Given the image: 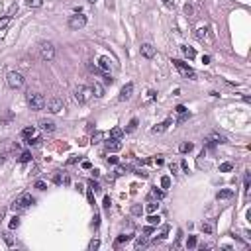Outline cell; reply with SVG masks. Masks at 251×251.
Returning a JSON list of instances; mask_svg holds the SVG:
<instances>
[{
  "instance_id": "obj_28",
  "label": "cell",
  "mask_w": 251,
  "mask_h": 251,
  "mask_svg": "<svg viewBox=\"0 0 251 251\" xmlns=\"http://www.w3.org/2000/svg\"><path fill=\"white\" fill-rule=\"evenodd\" d=\"M137 124H140V122H137V118H132V120H130V124H128V128H126V133L136 132V130H137Z\"/></svg>"
},
{
  "instance_id": "obj_1",
  "label": "cell",
  "mask_w": 251,
  "mask_h": 251,
  "mask_svg": "<svg viewBox=\"0 0 251 251\" xmlns=\"http://www.w3.org/2000/svg\"><path fill=\"white\" fill-rule=\"evenodd\" d=\"M34 202H35V200H34V196L28 194V192H24V194H20L18 198L12 202V206H10V208H12L14 212H16V210H26V208H30L31 204H34Z\"/></svg>"
},
{
  "instance_id": "obj_29",
  "label": "cell",
  "mask_w": 251,
  "mask_h": 251,
  "mask_svg": "<svg viewBox=\"0 0 251 251\" xmlns=\"http://www.w3.org/2000/svg\"><path fill=\"white\" fill-rule=\"evenodd\" d=\"M2 237H4V241L8 243V247H14V245H16V241H14V237H12V233H10V232H4Z\"/></svg>"
},
{
  "instance_id": "obj_40",
  "label": "cell",
  "mask_w": 251,
  "mask_h": 251,
  "mask_svg": "<svg viewBox=\"0 0 251 251\" xmlns=\"http://www.w3.org/2000/svg\"><path fill=\"white\" fill-rule=\"evenodd\" d=\"M141 212H143V208H141L140 204H133V206H132V214H133V216H140Z\"/></svg>"
},
{
  "instance_id": "obj_16",
  "label": "cell",
  "mask_w": 251,
  "mask_h": 251,
  "mask_svg": "<svg viewBox=\"0 0 251 251\" xmlns=\"http://www.w3.org/2000/svg\"><path fill=\"white\" fill-rule=\"evenodd\" d=\"M110 67H112V61L108 59V57H100V59H98V69H100V71L108 73Z\"/></svg>"
},
{
  "instance_id": "obj_51",
  "label": "cell",
  "mask_w": 251,
  "mask_h": 251,
  "mask_svg": "<svg viewBox=\"0 0 251 251\" xmlns=\"http://www.w3.org/2000/svg\"><path fill=\"white\" fill-rule=\"evenodd\" d=\"M133 173H136L137 177H141V179H147V173H143L141 169H136V171H133Z\"/></svg>"
},
{
  "instance_id": "obj_35",
  "label": "cell",
  "mask_w": 251,
  "mask_h": 251,
  "mask_svg": "<svg viewBox=\"0 0 251 251\" xmlns=\"http://www.w3.org/2000/svg\"><path fill=\"white\" fill-rule=\"evenodd\" d=\"M41 141H43V140H41L39 136H34V137H28V141H26V143H28V145H39Z\"/></svg>"
},
{
  "instance_id": "obj_54",
  "label": "cell",
  "mask_w": 251,
  "mask_h": 251,
  "mask_svg": "<svg viewBox=\"0 0 251 251\" xmlns=\"http://www.w3.org/2000/svg\"><path fill=\"white\" fill-rule=\"evenodd\" d=\"M179 171V165L177 163H171V173H177Z\"/></svg>"
},
{
  "instance_id": "obj_13",
  "label": "cell",
  "mask_w": 251,
  "mask_h": 251,
  "mask_svg": "<svg viewBox=\"0 0 251 251\" xmlns=\"http://www.w3.org/2000/svg\"><path fill=\"white\" fill-rule=\"evenodd\" d=\"M53 183L55 184H69V177L63 175L61 171H55V173H53Z\"/></svg>"
},
{
  "instance_id": "obj_11",
  "label": "cell",
  "mask_w": 251,
  "mask_h": 251,
  "mask_svg": "<svg viewBox=\"0 0 251 251\" xmlns=\"http://www.w3.org/2000/svg\"><path fill=\"white\" fill-rule=\"evenodd\" d=\"M132 92H133V83H128L126 87H124V88L120 90V96H118V98L122 100V102H124V100H130Z\"/></svg>"
},
{
  "instance_id": "obj_33",
  "label": "cell",
  "mask_w": 251,
  "mask_h": 251,
  "mask_svg": "<svg viewBox=\"0 0 251 251\" xmlns=\"http://www.w3.org/2000/svg\"><path fill=\"white\" fill-rule=\"evenodd\" d=\"M206 35H208V30H206V28H200V30H196V39L204 41V39H206Z\"/></svg>"
},
{
  "instance_id": "obj_14",
  "label": "cell",
  "mask_w": 251,
  "mask_h": 251,
  "mask_svg": "<svg viewBox=\"0 0 251 251\" xmlns=\"http://www.w3.org/2000/svg\"><path fill=\"white\" fill-rule=\"evenodd\" d=\"M214 228H216V224H214V220H204L202 222V226H200V229L206 233V236H210V233H214Z\"/></svg>"
},
{
  "instance_id": "obj_22",
  "label": "cell",
  "mask_w": 251,
  "mask_h": 251,
  "mask_svg": "<svg viewBox=\"0 0 251 251\" xmlns=\"http://www.w3.org/2000/svg\"><path fill=\"white\" fill-rule=\"evenodd\" d=\"M192 149H194V145H192L190 141H184V143H180V145H179V151L180 153H190Z\"/></svg>"
},
{
  "instance_id": "obj_52",
  "label": "cell",
  "mask_w": 251,
  "mask_h": 251,
  "mask_svg": "<svg viewBox=\"0 0 251 251\" xmlns=\"http://www.w3.org/2000/svg\"><path fill=\"white\" fill-rule=\"evenodd\" d=\"M175 110H177V114H183V112H186V108H184L183 104H179V106H177V108H175Z\"/></svg>"
},
{
  "instance_id": "obj_5",
  "label": "cell",
  "mask_w": 251,
  "mask_h": 251,
  "mask_svg": "<svg viewBox=\"0 0 251 251\" xmlns=\"http://www.w3.org/2000/svg\"><path fill=\"white\" fill-rule=\"evenodd\" d=\"M92 88L90 87H77L75 88V98H77V102H81V104H87L90 98H92Z\"/></svg>"
},
{
  "instance_id": "obj_60",
  "label": "cell",
  "mask_w": 251,
  "mask_h": 251,
  "mask_svg": "<svg viewBox=\"0 0 251 251\" xmlns=\"http://www.w3.org/2000/svg\"><path fill=\"white\" fill-rule=\"evenodd\" d=\"M202 63L208 65V63H210V55H204V57H202Z\"/></svg>"
},
{
  "instance_id": "obj_18",
  "label": "cell",
  "mask_w": 251,
  "mask_h": 251,
  "mask_svg": "<svg viewBox=\"0 0 251 251\" xmlns=\"http://www.w3.org/2000/svg\"><path fill=\"white\" fill-rule=\"evenodd\" d=\"M130 239H132V236H130V233H122V236H118V237H116V241H114V247L118 249L120 245L128 243V241H130Z\"/></svg>"
},
{
  "instance_id": "obj_8",
  "label": "cell",
  "mask_w": 251,
  "mask_h": 251,
  "mask_svg": "<svg viewBox=\"0 0 251 251\" xmlns=\"http://www.w3.org/2000/svg\"><path fill=\"white\" fill-rule=\"evenodd\" d=\"M45 106H47V110H49L51 114H59L61 110H65V104H63L61 98H51Z\"/></svg>"
},
{
  "instance_id": "obj_32",
  "label": "cell",
  "mask_w": 251,
  "mask_h": 251,
  "mask_svg": "<svg viewBox=\"0 0 251 251\" xmlns=\"http://www.w3.org/2000/svg\"><path fill=\"white\" fill-rule=\"evenodd\" d=\"M26 4L30 8H41L43 6V0H26Z\"/></svg>"
},
{
  "instance_id": "obj_34",
  "label": "cell",
  "mask_w": 251,
  "mask_h": 251,
  "mask_svg": "<svg viewBox=\"0 0 251 251\" xmlns=\"http://www.w3.org/2000/svg\"><path fill=\"white\" fill-rule=\"evenodd\" d=\"M147 222L151 224V226H159V224H161V218H159V216H155V214H149Z\"/></svg>"
},
{
  "instance_id": "obj_23",
  "label": "cell",
  "mask_w": 251,
  "mask_h": 251,
  "mask_svg": "<svg viewBox=\"0 0 251 251\" xmlns=\"http://www.w3.org/2000/svg\"><path fill=\"white\" fill-rule=\"evenodd\" d=\"M110 137H114V140H122V137H124V130H122V128H112Z\"/></svg>"
},
{
  "instance_id": "obj_17",
  "label": "cell",
  "mask_w": 251,
  "mask_h": 251,
  "mask_svg": "<svg viewBox=\"0 0 251 251\" xmlns=\"http://www.w3.org/2000/svg\"><path fill=\"white\" fill-rule=\"evenodd\" d=\"M208 140H212L214 143H228V140H226V136H222L220 132H212L210 136H208Z\"/></svg>"
},
{
  "instance_id": "obj_6",
  "label": "cell",
  "mask_w": 251,
  "mask_h": 251,
  "mask_svg": "<svg viewBox=\"0 0 251 251\" xmlns=\"http://www.w3.org/2000/svg\"><path fill=\"white\" fill-rule=\"evenodd\" d=\"M39 55L43 61H53L55 59V47H53L51 41H43L39 45Z\"/></svg>"
},
{
  "instance_id": "obj_42",
  "label": "cell",
  "mask_w": 251,
  "mask_h": 251,
  "mask_svg": "<svg viewBox=\"0 0 251 251\" xmlns=\"http://www.w3.org/2000/svg\"><path fill=\"white\" fill-rule=\"evenodd\" d=\"M161 186H163V188H169V186H171V177H167V175L161 177Z\"/></svg>"
},
{
  "instance_id": "obj_62",
  "label": "cell",
  "mask_w": 251,
  "mask_h": 251,
  "mask_svg": "<svg viewBox=\"0 0 251 251\" xmlns=\"http://www.w3.org/2000/svg\"><path fill=\"white\" fill-rule=\"evenodd\" d=\"M88 2H92V4H94V2H96V0H88Z\"/></svg>"
},
{
  "instance_id": "obj_48",
  "label": "cell",
  "mask_w": 251,
  "mask_h": 251,
  "mask_svg": "<svg viewBox=\"0 0 251 251\" xmlns=\"http://www.w3.org/2000/svg\"><path fill=\"white\" fill-rule=\"evenodd\" d=\"M34 186H35L37 190H45V186H47V184L43 183V180H35V184H34Z\"/></svg>"
},
{
  "instance_id": "obj_4",
  "label": "cell",
  "mask_w": 251,
  "mask_h": 251,
  "mask_svg": "<svg viewBox=\"0 0 251 251\" xmlns=\"http://www.w3.org/2000/svg\"><path fill=\"white\" fill-rule=\"evenodd\" d=\"M6 83L10 88H22L24 87V75L18 71H10L6 75Z\"/></svg>"
},
{
  "instance_id": "obj_19",
  "label": "cell",
  "mask_w": 251,
  "mask_h": 251,
  "mask_svg": "<svg viewBox=\"0 0 251 251\" xmlns=\"http://www.w3.org/2000/svg\"><path fill=\"white\" fill-rule=\"evenodd\" d=\"M218 200H228V198H232L233 196V190L232 188H224V190H218Z\"/></svg>"
},
{
  "instance_id": "obj_12",
  "label": "cell",
  "mask_w": 251,
  "mask_h": 251,
  "mask_svg": "<svg viewBox=\"0 0 251 251\" xmlns=\"http://www.w3.org/2000/svg\"><path fill=\"white\" fill-rule=\"evenodd\" d=\"M39 128H41V132H45V133L55 132V124H53L51 120H39Z\"/></svg>"
},
{
  "instance_id": "obj_26",
  "label": "cell",
  "mask_w": 251,
  "mask_h": 251,
  "mask_svg": "<svg viewBox=\"0 0 251 251\" xmlns=\"http://www.w3.org/2000/svg\"><path fill=\"white\" fill-rule=\"evenodd\" d=\"M10 24H12V16H4V18H0V31L6 30Z\"/></svg>"
},
{
  "instance_id": "obj_10",
  "label": "cell",
  "mask_w": 251,
  "mask_h": 251,
  "mask_svg": "<svg viewBox=\"0 0 251 251\" xmlns=\"http://www.w3.org/2000/svg\"><path fill=\"white\" fill-rule=\"evenodd\" d=\"M140 53H141V57H145V59H153V57H155V47L151 43H141Z\"/></svg>"
},
{
  "instance_id": "obj_9",
  "label": "cell",
  "mask_w": 251,
  "mask_h": 251,
  "mask_svg": "<svg viewBox=\"0 0 251 251\" xmlns=\"http://www.w3.org/2000/svg\"><path fill=\"white\" fill-rule=\"evenodd\" d=\"M104 147H106V151L116 153V151H120V149H122V141H120V140H114V137H110V140L104 141Z\"/></svg>"
},
{
  "instance_id": "obj_61",
  "label": "cell",
  "mask_w": 251,
  "mask_h": 251,
  "mask_svg": "<svg viewBox=\"0 0 251 251\" xmlns=\"http://www.w3.org/2000/svg\"><path fill=\"white\" fill-rule=\"evenodd\" d=\"M108 163H112V165H116V163H118V157H108Z\"/></svg>"
},
{
  "instance_id": "obj_15",
  "label": "cell",
  "mask_w": 251,
  "mask_h": 251,
  "mask_svg": "<svg viewBox=\"0 0 251 251\" xmlns=\"http://www.w3.org/2000/svg\"><path fill=\"white\" fill-rule=\"evenodd\" d=\"M171 124H173V120H171V118H167L165 122H161V124L153 126V128H151V132H153V133H161V132H165V130H167V128H169Z\"/></svg>"
},
{
  "instance_id": "obj_49",
  "label": "cell",
  "mask_w": 251,
  "mask_h": 251,
  "mask_svg": "<svg viewBox=\"0 0 251 251\" xmlns=\"http://www.w3.org/2000/svg\"><path fill=\"white\" fill-rule=\"evenodd\" d=\"M100 140H102V132H96L94 136H92V143H98Z\"/></svg>"
},
{
  "instance_id": "obj_38",
  "label": "cell",
  "mask_w": 251,
  "mask_h": 251,
  "mask_svg": "<svg viewBox=\"0 0 251 251\" xmlns=\"http://www.w3.org/2000/svg\"><path fill=\"white\" fill-rule=\"evenodd\" d=\"M249 183H251V175H249V171L245 173V179H243V188L245 192H249Z\"/></svg>"
},
{
  "instance_id": "obj_30",
  "label": "cell",
  "mask_w": 251,
  "mask_h": 251,
  "mask_svg": "<svg viewBox=\"0 0 251 251\" xmlns=\"http://www.w3.org/2000/svg\"><path fill=\"white\" fill-rule=\"evenodd\" d=\"M18 161L20 163H30L31 161V153L30 151H22V153H20V157H18Z\"/></svg>"
},
{
  "instance_id": "obj_27",
  "label": "cell",
  "mask_w": 251,
  "mask_h": 251,
  "mask_svg": "<svg viewBox=\"0 0 251 251\" xmlns=\"http://www.w3.org/2000/svg\"><path fill=\"white\" fill-rule=\"evenodd\" d=\"M34 136H35V128L34 126L24 128V130H22V137H26V140H28V137H34Z\"/></svg>"
},
{
  "instance_id": "obj_2",
  "label": "cell",
  "mask_w": 251,
  "mask_h": 251,
  "mask_svg": "<svg viewBox=\"0 0 251 251\" xmlns=\"http://www.w3.org/2000/svg\"><path fill=\"white\" fill-rule=\"evenodd\" d=\"M26 100H28V104H30L31 110H43L45 104H47V100L43 98V94H37V92H28Z\"/></svg>"
},
{
  "instance_id": "obj_50",
  "label": "cell",
  "mask_w": 251,
  "mask_h": 251,
  "mask_svg": "<svg viewBox=\"0 0 251 251\" xmlns=\"http://www.w3.org/2000/svg\"><path fill=\"white\" fill-rule=\"evenodd\" d=\"M87 198H88L90 204H94V190H88V192H87Z\"/></svg>"
},
{
  "instance_id": "obj_59",
  "label": "cell",
  "mask_w": 251,
  "mask_h": 251,
  "mask_svg": "<svg viewBox=\"0 0 251 251\" xmlns=\"http://www.w3.org/2000/svg\"><path fill=\"white\" fill-rule=\"evenodd\" d=\"M77 161H79V157H71V159H69V161H67V165H75Z\"/></svg>"
},
{
  "instance_id": "obj_21",
  "label": "cell",
  "mask_w": 251,
  "mask_h": 251,
  "mask_svg": "<svg viewBox=\"0 0 251 251\" xmlns=\"http://www.w3.org/2000/svg\"><path fill=\"white\" fill-rule=\"evenodd\" d=\"M180 51L184 53V57H186V59H194V57H196V51L192 49V47H186V45H183V47H180Z\"/></svg>"
},
{
  "instance_id": "obj_44",
  "label": "cell",
  "mask_w": 251,
  "mask_h": 251,
  "mask_svg": "<svg viewBox=\"0 0 251 251\" xmlns=\"http://www.w3.org/2000/svg\"><path fill=\"white\" fill-rule=\"evenodd\" d=\"M100 247V239H92V241L88 243V249L90 251H94V249H98Z\"/></svg>"
},
{
  "instance_id": "obj_45",
  "label": "cell",
  "mask_w": 251,
  "mask_h": 251,
  "mask_svg": "<svg viewBox=\"0 0 251 251\" xmlns=\"http://www.w3.org/2000/svg\"><path fill=\"white\" fill-rule=\"evenodd\" d=\"M102 206H104V210H110V206H112V200H110V196H108V194L104 196V200H102Z\"/></svg>"
},
{
  "instance_id": "obj_36",
  "label": "cell",
  "mask_w": 251,
  "mask_h": 251,
  "mask_svg": "<svg viewBox=\"0 0 251 251\" xmlns=\"http://www.w3.org/2000/svg\"><path fill=\"white\" fill-rule=\"evenodd\" d=\"M145 245H147V239H145V236H140V237L136 239V247H137V249L145 247Z\"/></svg>"
},
{
  "instance_id": "obj_25",
  "label": "cell",
  "mask_w": 251,
  "mask_h": 251,
  "mask_svg": "<svg viewBox=\"0 0 251 251\" xmlns=\"http://www.w3.org/2000/svg\"><path fill=\"white\" fill-rule=\"evenodd\" d=\"M157 208H159V204H157V202H155V200H153V198H151V200H149V202H147V206H145V210L149 212V214H155V212H157Z\"/></svg>"
},
{
  "instance_id": "obj_31",
  "label": "cell",
  "mask_w": 251,
  "mask_h": 251,
  "mask_svg": "<svg viewBox=\"0 0 251 251\" xmlns=\"http://www.w3.org/2000/svg\"><path fill=\"white\" fill-rule=\"evenodd\" d=\"M196 245H198V239H196V236H188V239H186V247H188V249H194Z\"/></svg>"
},
{
  "instance_id": "obj_47",
  "label": "cell",
  "mask_w": 251,
  "mask_h": 251,
  "mask_svg": "<svg viewBox=\"0 0 251 251\" xmlns=\"http://www.w3.org/2000/svg\"><path fill=\"white\" fill-rule=\"evenodd\" d=\"M155 96H157L155 90H147V98H145V102H151V100L155 98Z\"/></svg>"
},
{
  "instance_id": "obj_58",
  "label": "cell",
  "mask_w": 251,
  "mask_h": 251,
  "mask_svg": "<svg viewBox=\"0 0 251 251\" xmlns=\"http://www.w3.org/2000/svg\"><path fill=\"white\" fill-rule=\"evenodd\" d=\"M92 224H94V228H98V224H100V216H98V214L94 216V222H92Z\"/></svg>"
},
{
  "instance_id": "obj_57",
  "label": "cell",
  "mask_w": 251,
  "mask_h": 251,
  "mask_svg": "<svg viewBox=\"0 0 251 251\" xmlns=\"http://www.w3.org/2000/svg\"><path fill=\"white\" fill-rule=\"evenodd\" d=\"M151 161H153V163H155V165H157V167H159V165H163V159H161V157H157V159H151Z\"/></svg>"
},
{
  "instance_id": "obj_3",
  "label": "cell",
  "mask_w": 251,
  "mask_h": 251,
  "mask_svg": "<svg viewBox=\"0 0 251 251\" xmlns=\"http://www.w3.org/2000/svg\"><path fill=\"white\" fill-rule=\"evenodd\" d=\"M171 63H173V65L179 69V73L183 75L184 79H196V73H194V69H192V67L188 65V63H184V61H180V59H173Z\"/></svg>"
},
{
  "instance_id": "obj_55",
  "label": "cell",
  "mask_w": 251,
  "mask_h": 251,
  "mask_svg": "<svg viewBox=\"0 0 251 251\" xmlns=\"http://www.w3.org/2000/svg\"><path fill=\"white\" fill-rule=\"evenodd\" d=\"M161 2H163L167 8H173V0H161Z\"/></svg>"
},
{
  "instance_id": "obj_39",
  "label": "cell",
  "mask_w": 251,
  "mask_h": 251,
  "mask_svg": "<svg viewBox=\"0 0 251 251\" xmlns=\"http://www.w3.org/2000/svg\"><path fill=\"white\" fill-rule=\"evenodd\" d=\"M232 169H233L232 163H222L220 165V173H228V171H232Z\"/></svg>"
},
{
  "instance_id": "obj_7",
  "label": "cell",
  "mask_w": 251,
  "mask_h": 251,
  "mask_svg": "<svg viewBox=\"0 0 251 251\" xmlns=\"http://www.w3.org/2000/svg\"><path fill=\"white\" fill-rule=\"evenodd\" d=\"M84 26H87V16H83L81 12L69 18V28L71 30H81V28H84Z\"/></svg>"
},
{
  "instance_id": "obj_24",
  "label": "cell",
  "mask_w": 251,
  "mask_h": 251,
  "mask_svg": "<svg viewBox=\"0 0 251 251\" xmlns=\"http://www.w3.org/2000/svg\"><path fill=\"white\" fill-rule=\"evenodd\" d=\"M151 198H157V200H161V198H165V192H163V190H159L157 186H155V188L151 190V194H149V200H151Z\"/></svg>"
},
{
  "instance_id": "obj_56",
  "label": "cell",
  "mask_w": 251,
  "mask_h": 251,
  "mask_svg": "<svg viewBox=\"0 0 251 251\" xmlns=\"http://www.w3.org/2000/svg\"><path fill=\"white\" fill-rule=\"evenodd\" d=\"M184 14H192V6H190V4H186V6H184Z\"/></svg>"
},
{
  "instance_id": "obj_37",
  "label": "cell",
  "mask_w": 251,
  "mask_h": 251,
  "mask_svg": "<svg viewBox=\"0 0 251 251\" xmlns=\"http://www.w3.org/2000/svg\"><path fill=\"white\" fill-rule=\"evenodd\" d=\"M88 186H90V190H94V192H100V190H102V188H100V184L96 183L94 179H90V180H88Z\"/></svg>"
},
{
  "instance_id": "obj_46",
  "label": "cell",
  "mask_w": 251,
  "mask_h": 251,
  "mask_svg": "<svg viewBox=\"0 0 251 251\" xmlns=\"http://www.w3.org/2000/svg\"><path fill=\"white\" fill-rule=\"evenodd\" d=\"M153 232H155V226H151V224L143 228V236H149V233H153Z\"/></svg>"
},
{
  "instance_id": "obj_20",
  "label": "cell",
  "mask_w": 251,
  "mask_h": 251,
  "mask_svg": "<svg viewBox=\"0 0 251 251\" xmlns=\"http://www.w3.org/2000/svg\"><path fill=\"white\" fill-rule=\"evenodd\" d=\"M90 88H92V94L96 96V98H102V96H104V88H102V84H100V83H94Z\"/></svg>"
},
{
  "instance_id": "obj_53",
  "label": "cell",
  "mask_w": 251,
  "mask_h": 251,
  "mask_svg": "<svg viewBox=\"0 0 251 251\" xmlns=\"http://www.w3.org/2000/svg\"><path fill=\"white\" fill-rule=\"evenodd\" d=\"M83 169H92V163H90V161H83Z\"/></svg>"
},
{
  "instance_id": "obj_43",
  "label": "cell",
  "mask_w": 251,
  "mask_h": 251,
  "mask_svg": "<svg viewBox=\"0 0 251 251\" xmlns=\"http://www.w3.org/2000/svg\"><path fill=\"white\" fill-rule=\"evenodd\" d=\"M18 226H20V218H18V216H14L12 220H10V229H16Z\"/></svg>"
},
{
  "instance_id": "obj_41",
  "label": "cell",
  "mask_w": 251,
  "mask_h": 251,
  "mask_svg": "<svg viewBox=\"0 0 251 251\" xmlns=\"http://www.w3.org/2000/svg\"><path fill=\"white\" fill-rule=\"evenodd\" d=\"M190 118V114H188V112H183V114H180L179 116V120H177V124H184V122L186 120H188Z\"/></svg>"
}]
</instances>
